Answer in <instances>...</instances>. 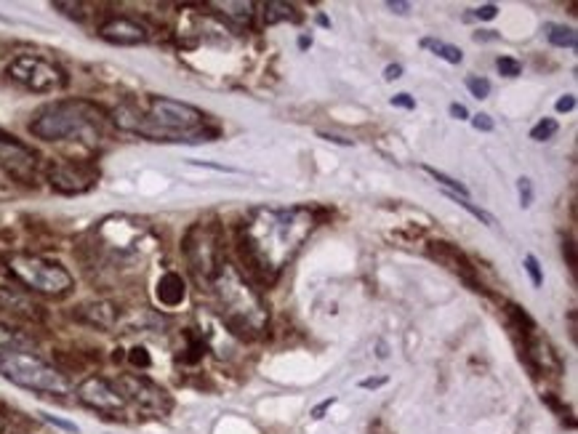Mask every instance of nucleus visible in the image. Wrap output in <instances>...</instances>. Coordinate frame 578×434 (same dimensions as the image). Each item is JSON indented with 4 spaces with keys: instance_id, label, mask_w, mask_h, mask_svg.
<instances>
[{
    "instance_id": "1",
    "label": "nucleus",
    "mask_w": 578,
    "mask_h": 434,
    "mask_svg": "<svg viewBox=\"0 0 578 434\" xmlns=\"http://www.w3.org/2000/svg\"><path fill=\"white\" fill-rule=\"evenodd\" d=\"M315 219L307 208H259L238 238L241 275L256 286H275L280 269L296 256L312 232Z\"/></svg>"
},
{
    "instance_id": "2",
    "label": "nucleus",
    "mask_w": 578,
    "mask_h": 434,
    "mask_svg": "<svg viewBox=\"0 0 578 434\" xmlns=\"http://www.w3.org/2000/svg\"><path fill=\"white\" fill-rule=\"evenodd\" d=\"M109 115L89 99L51 101L30 123V134L43 142H99Z\"/></svg>"
},
{
    "instance_id": "3",
    "label": "nucleus",
    "mask_w": 578,
    "mask_h": 434,
    "mask_svg": "<svg viewBox=\"0 0 578 434\" xmlns=\"http://www.w3.org/2000/svg\"><path fill=\"white\" fill-rule=\"evenodd\" d=\"M211 288L216 290L219 309L224 317V326L241 338H259L270 323L267 304L261 301L259 290L253 288L235 264H222Z\"/></svg>"
},
{
    "instance_id": "4",
    "label": "nucleus",
    "mask_w": 578,
    "mask_h": 434,
    "mask_svg": "<svg viewBox=\"0 0 578 434\" xmlns=\"http://www.w3.org/2000/svg\"><path fill=\"white\" fill-rule=\"evenodd\" d=\"M0 376L22 389L51 394V397H64L72 389L70 379L59 368L41 360L38 354L16 349V346L0 349Z\"/></svg>"
},
{
    "instance_id": "5",
    "label": "nucleus",
    "mask_w": 578,
    "mask_h": 434,
    "mask_svg": "<svg viewBox=\"0 0 578 434\" xmlns=\"http://www.w3.org/2000/svg\"><path fill=\"white\" fill-rule=\"evenodd\" d=\"M5 264H8V272L24 288L43 293V296H64L75 286L72 275L59 261H51V259H43V256L14 253V256H8Z\"/></svg>"
},
{
    "instance_id": "6",
    "label": "nucleus",
    "mask_w": 578,
    "mask_h": 434,
    "mask_svg": "<svg viewBox=\"0 0 578 434\" xmlns=\"http://www.w3.org/2000/svg\"><path fill=\"white\" fill-rule=\"evenodd\" d=\"M182 250H185V259L190 264V272L194 275V280L211 288L219 267L224 264L219 224L200 222V224L190 227L187 235H185V242H182Z\"/></svg>"
},
{
    "instance_id": "7",
    "label": "nucleus",
    "mask_w": 578,
    "mask_h": 434,
    "mask_svg": "<svg viewBox=\"0 0 578 434\" xmlns=\"http://www.w3.org/2000/svg\"><path fill=\"white\" fill-rule=\"evenodd\" d=\"M5 78L33 94H53L67 86V72L59 64L33 53H22L11 59L5 64Z\"/></svg>"
},
{
    "instance_id": "8",
    "label": "nucleus",
    "mask_w": 578,
    "mask_h": 434,
    "mask_svg": "<svg viewBox=\"0 0 578 434\" xmlns=\"http://www.w3.org/2000/svg\"><path fill=\"white\" fill-rule=\"evenodd\" d=\"M0 168L16 184L33 187L41 174V155L16 137L0 131Z\"/></svg>"
},
{
    "instance_id": "9",
    "label": "nucleus",
    "mask_w": 578,
    "mask_h": 434,
    "mask_svg": "<svg viewBox=\"0 0 578 434\" xmlns=\"http://www.w3.org/2000/svg\"><path fill=\"white\" fill-rule=\"evenodd\" d=\"M51 190L59 194L91 193L99 182V168L89 160H51L46 165Z\"/></svg>"
},
{
    "instance_id": "10",
    "label": "nucleus",
    "mask_w": 578,
    "mask_h": 434,
    "mask_svg": "<svg viewBox=\"0 0 578 434\" xmlns=\"http://www.w3.org/2000/svg\"><path fill=\"white\" fill-rule=\"evenodd\" d=\"M115 389L123 394V400H126V402L139 405V408L147 410V413H157V416H163V413H168V410H171V397H168L160 386L152 384L149 379H145V376L123 373V376H118Z\"/></svg>"
},
{
    "instance_id": "11",
    "label": "nucleus",
    "mask_w": 578,
    "mask_h": 434,
    "mask_svg": "<svg viewBox=\"0 0 578 434\" xmlns=\"http://www.w3.org/2000/svg\"><path fill=\"white\" fill-rule=\"evenodd\" d=\"M78 400L86 408L104 413V416H118V413L126 410L123 394L115 389V384H109L107 379H99V376H91V379H86L83 384L78 386Z\"/></svg>"
},
{
    "instance_id": "12",
    "label": "nucleus",
    "mask_w": 578,
    "mask_h": 434,
    "mask_svg": "<svg viewBox=\"0 0 578 434\" xmlns=\"http://www.w3.org/2000/svg\"><path fill=\"white\" fill-rule=\"evenodd\" d=\"M427 253L432 256L437 264H442V267H448L453 275H459L472 290L482 288L480 283H478V269H475V264L469 261V256H467L459 245L445 241H432L427 245Z\"/></svg>"
},
{
    "instance_id": "13",
    "label": "nucleus",
    "mask_w": 578,
    "mask_h": 434,
    "mask_svg": "<svg viewBox=\"0 0 578 434\" xmlns=\"http://www.w3.org/2000/svg\"><path fill=\"white\" fill-rule=\"evenodd\" d=\"M99 38L112 46H142L149 41V33L142 22L131 16H112L99 24Z\"/></svg>"
},
{
    "instance_id": "14",
    "label": "nucleus",
    "mask_w": 578,
    "mask_h": 434,
    "mask_svg": "<svg viewBox=\"0 0 578 434\" xmlns=\"http://www.w3.org/2000/svg\"><path fill=\"white\" fill-rule=\"evenodd\" d=\"M0 309L24 320H43V309L41 304H35L30 296H24L22 290L0 288Z\"/></svg>"
},
{
    "instance_id": "15",
    "label": "nucleus",
    "mask_w": 578,
    "mask_h": 434,
    "mask_svg": "<svg viewBox=\"0 0 578 434\" xmlns=\"http://www.w3.org/2000/svg\"><path fill=\"white\" fill-rule=\"evenodd\" d=\"M75 317H78L81 323L91 326V328L109 331V328H115V323H118V307H115V304H109V301L83 304V307H78Z\"/></svg>"
},
{
    "instance_id": "16",
    "label": "nucleus",
    "mask_w": 578,
    "mask_h": 434,
    "mask_svg": "<svg viewBox=\"0 0 578 434\" xmlns=\"http://www.w3.org/2000/svg\"><path fill=\"white\" fill-rule=\"evenodd\" d=\"M523 341H526V352H528L530 363H535L544 373H546V371H552V373H560V371H563V363H560V357L554 354V349H552V344H549L546 338H541L533 331V334L523 338Z\"/></svg>"
},
{
    "instance_id": "17",
    "label": "nucleus",
    "mask_w": 578,
    "mask_h": 434,
    "mask_svg": "<svg viewBox=\"0 0 578 434\" xmlns=\"http://www.w3.org/2000/svg\"><path fill=\"white\" fill-rule=\"evenodd\" d=\"M157 301L163 304V307H179L182 301H185V280H182V275H176V272H166L160 280H157Z\"/></svg>"
},
{
    "instance_id": "18",
    "label": "nucleus",
    "mask_w": 578,
    "mask_h": 434,
    "mask_svg": "<svg viewBox=\"0 0 578 434\" xmlns=\"http://www.w3.org/2000/svg\"><path fill=\"white\" fill-rule=\"evenodd\" d=\"M213 8H222V14H224L232 24H238V27H248L251 19H253V3H248V0H238V3H232V0H227V3H213Z\"/></svg>"
},
{
    "instance_id": "19",
    "label": "nucleus",
    "mask_w": 578,
    "mask_h": 434,
    "mask_svg": "<svg viewBox=\"0 0 578 434\" xmlns=\"http://www.w3.org/2000/svg\"><path fill=\"white\" fill-rule=\"evenodd\" d=\"M301 14L296 11V5L283 3V0H270L264 3V22L267 24H278V22H298Z\"/></svg>"
},
{
    "instance_id": "20",
    "label": "nucleus",
    "mask_w": 578,
    "mask_h": 434,
    "mask_svg": "<svg viewBox=\"0 0 578 434\" xmlns=\"http://www.w3.org/2000/svg\"><path fill=\"white\" fill-rule=\"evenodd\" d=\"M546 41L557 49H576V33L571 27H563V24H549L546 27Z\"/></svg>"
},
{
    "instance_id": "21",
    "label": "nucleus",
    "mask_w": 578,
    "mask_h": 434,
    "mask_svg": "<svg viewBox=\"0 0 578 434\" xmlns=\"http://www.w3.org/2000/svg\"><path fill=\"white\" fill-rule=\"evenodd\" d=\"M422 46H424V49H430L432 53H437L440 59H445L448 64H461V59H464L461 49H456V46H450V43H445V41L424 38V41H422Z\"/></svg>"
},
{
    "instance_id": "22",
    "label": "nucleus",
    "mask_w": 578,
    "mask_h": 434,
    "mask_svg": "<svg viewBox=\"0 0 578 434\" xmlns=\"http://www.w3.org/2000/svg\"><path fill=\"white\" fill-rule=\"evenodd\" d=\"M422 171H427L430 176H432L434 182L445 190V193H453V194H459V197H469V190L461 184V182H456L453 176H448V174H442V171H437V168H432V165H422Z\"/></svg>"
},
{
    "instance_id": "23",
    "label": "nucleus",
    "mask_w": 578,
    "mask_h": 434,
    "mask_svg": "<svg viewBox=\"0 0 578 434\" xmlns=\"http://www.w3.org/2000/svg\"><path fill=\"white\" fill-rule=\"evenodd\" d=\"M442 193H445V190H442ZM445 197H450L453 203H459V205H461L464 211H469V213H472L475 219H480L485 227H493V224H496V219H493V216H490L488 211H482V208H478V205H475V203H472L469 197H459V194H453V193H445Z\"/></svg>"
},
{
    "instance_id": "24",
    "label": "nucleus",
    "mask_w": 578,
    "mask_h": 434,
    "mask_svg": "<svg viewBox=\"0 0 578 434\" xmlns=\"http://www.w3.org/2000/svg\"><path fill=\"white\" fill-rule=\"evenodd\" d=\"M557 131H560L557 120H552V118H544L538 126H533V128H530V139H533V142H546V139H552Z\"/></svg>"
},
{
    "instance_id": "25",
    "label": "nucleus",
    "mask_w": 578,
    "mask_h": 434,
    "mask_svg": "<svg viewBox=\"0 0 578 434\" xmlns=\"http://www.w3.org/2000/svg\"><path fill=\"white\" fill-rule=\"evenodd\" d=\"M53 8H59L62 14H67V16H72V19H78V22H83V19L89 16V11H83V8H89L86 3H62V0H56Z\"/></svg>"
},
{
    "instance_id": "26",
    "label": "nucleus",
    "mask_w": 578,
    "mask_h": 434,
    "mask_svg": "<svg viewBox=\"0 0 578 434\" xmlns=\"http://www.w3.org/2000/svg\"><path fill=\"white\" fill-rule=\"evenodd\" d=\"M496 67H498V72H501L504 78H517V75L523 72V64H520L517 59H512V56H501V59L496 61Z\"/></svg>"
},
{
    "instance_id": "27",
    "label": "nucleus",
    "mask_w": 578,
    "mask_h": 434,
    "mask_svg": "<svg viewBox=\"0 0 578 434\" xmlns=\"http://www.w3.org/2000/svg\"><path fill=\"white\" fill-rule=\"evenodd\" d=\"M467 89L475 99H488L490 97V83L485 78H478V75H469L467 78Z\"/></svg>"
},
{
    "instance_id": "28",
    "label": "nucleus",
    "mask_w": 578,
    "mask_h": 434,
    "mask_svg": "<svg viewBox=\"0 0 578 434\" xmlns=\"http://www.w3.org/2000/svg\"><path fill=\"white\" fill-rule=\"evenodd\" d=\"M526 269H528L530 283H533L535 288H541V286H544V275H541V267H538V259H535V256H526Z\"/></svg>"
},
{
    "instance_id": "29",
    "label": "nucleus",
    "mask_w": 578,
    "mask_h": 434,
    "mask_svg": "<svg viewBox=\"0 0 578 434\" xmlns=\"http://www.w3.org/2000/svg\"><path fill=\"white\" fill-rule=\"evenodd\" d=\"M517 194H520V205L530 208V203H533V182H530L528 176H523L517 182Z\"/></svg>"
},
{
    "instance_id": "30",
    "label": "nucleus",
    "mask_w": 578,
    "mask_h": 434,
    "mask_svg": "<svg viewBox=\"0 0 578 434\" xmlns=\"http://www.w3.org/2000/svg\"><path fill=\"white\" fill-rule=\"evenodd\" d=\"M496 14H498V5H496V3H485V5H480V8L475 11V16H478V19H482V22H490V19H496Z\"/></svg>"
},
{
    "instance_id": "31",
    "label": "nucleus",
    "mask_w": 578,
    "mask_h": 434,
    "mask_svg": "<svg viewBox=\"0 0 578 434\" xmlns=\"http://www.w3.org/2000/svg\"><path fill=\"white\" fill-rule=\"evenodd\" d=\"M472 126H475L478 131H485V134L496 128V123H493L490 115H475V118H472Z\"/></svg>"
},
{
    "instance_id": "32",
    "label": "nucleus",
    "mask_w": 578,
    "mask_h": 434,
    "mask_svg": "<svg viewBox=\"0 0 578 434\" xmlns=\"http://www.w3.org/2000/svg\"><path fill=\"white\" fill-rule=\"evenodd\" d=\"M128 360H131L134 365H139V368H147V365H149V354H147V349H142V346L131 349Z\"/></svg>"
},
{
    "instance_id": "33",
    "label": "nucleus",
    "mask_w": 578,
    "mask_h": 434,
    "mask_svg": "<svg viewBox=\"0 0 578 434\" xmlns=\"http://www.w3.org/2000/svg\"><path fill=\"white\" fill-rule=\"evenodd\" d=\"M392 107L413 109V107H416V99L411 97V94H397V97H392Z\"/></svg>"
},
{
    "instance_id": "34",
    "label": "nucleus",
    "mask_w": 578,
    "mask_h": 434,
    "mask_svg": "<svg viewBox=\"0 0 578 434\" xmlns=\"http://www.w3.org/2000/svg\"><path fill=\"white\" fill-rule=\"evenodd\" d=\"M557 112H571V109H576V97H571V94H565L563 99H557Z\"/></svg>"
},
{
    "instance_id": "35",
    "label": "nucleus",
    "mask_w": 578,
    "mask_h": 434,
    "mask_svg": "<svg viewBox=\"0 0 578 434\" xmlns=\"http://www.w3.org/2000/svg\"><path fill=\"white\" fill-rule=\"evenodd\" d=\"M14 338H16V334H14L8 326H0V349L11 346V344H14Z\"/></svg>"
},
{
    "instance_id": "36",
    "label": "nucleus",
    "mask_w": 578,
    "mask_h": 434,
    "mask_svg": "<svg viewBox=\"0 0 578 434\" xmlns=\"http://www.w3.org/2000/svg\"><path fill=\"white\" fill-rule=\"evenodd\" d=\"M389 379L386 376H374V379H363L360 382V389H379V386H384Z\"/></svg>"
},
{
    "instance_id": "37",
    "label": "nucleus",
    "mask_w": 578,
    "mask_h": 434,
    "mask_svg": "<svg viewBox=\"0 0 578 434\" xmlns=\"http://www.w3.org/2000/svg\"><path fill=\"white\" fill-rule=\"evenodd\" d=\"M386 8H389V11H394V14H408V11H411V3H403V0H389V3H386Z\"/></svg>"
},
{
    "instance_id": "38",
    "label": "nucleus",
    "mask_w": 578,
    "mask_h": 434,
    "mask_svg": "<svg viewBox=\"0 0 578 434\" xmlns=\"http://www.w3.org/2000/svg\"><path fill=\"white\" fill-rule=\"evenodd\" d=\"M450 118H456V120H467V118H469V112H467V107H464V104H450Z\"/></svg>"
},
{
    "instance_id": "39",
    "label": "nucleus",
    "mask_w": 578,
    "mask_h": 434,
    "mask_svg": "<svg viewBox=\"0 0 578 434\" xmlns=\"http://www.w3.org/2000/svg\"><path fill=\"white\" fill-rule=\"evenodd\" d=\"M334 402H336V397H328V400H323V402H320V405L312 410V416H315V419H323V413H326V410H328Z\"/></svg>"
},
{
    "instance_id": "40",
    "label": "nucleus",
    "mask_w": 578,
    "mask_h": 434,
    "mask_svg": "<svg viewBox=\"0 0 578 434\" xmlns=\"http://www.w3.org/2000/svg\"><path fill=\"white\" fill-rule=\"evenodd\" d=\"M563 253H568V267L576 269V248H573V242H565V245H563Z\"/></svg>"
},
{
    "instance_id": "41",
    "label": "nucleus",
    "mask_w": 578,
    "mask_h": 434,
    "mask_svg": "<svg viewBox=\"0 0 578 434\" xmlns=\"http://www.w3.org/2000/svg\"><path fill=\"white\" fill-rule=\"evenodd\" d=\"M403 75V67L400 64H389L384 70V80H397Z\"/></svg>"
},
{
    "instance_id": "42",
    "label": "nucleus",
    "mask_w": 578,
    "mask_h": 434,
    "mask_svg": "<svg viewBox=\"0 0 578 434\" xmlns=\"http://www.w3.org/2000/svg\"><path fill=\"white\" fill-rule=\"evenodd\" d=\"M43 419L51 421V424H56V427H62V429H67V432H78V427L70 424V421H62V419H53V416H43Z\"/></svg>"
},
{
    "instance_id": "43",
    "label": "nucleus",
    "mask_w": 578,
    "mask_h": 434,
    "mask_svg": "<svg viewBox=\"0 0 578 434\" xmlns=\"http://www.w3.org/2000/svg\"><path fill=\"white\" fill-rule=\"evenodd\" d=\"M475 41H498V35L490 33V30H485V33H475Z\"/></svg>"
},
{
    "instance_id": "44",
    "label": "nucleus",
    "mask_w": 578,
    "mask_h": 434,
    "mask_svg": "<svg viewBox=\"0 0 578 434\" xmlns=\"http://www.w3.org/2000/svg\"><path fill=\"white\" fill-rule=\"evenodd\" d=\"M309 46H312V38H309V35H301V38H298V49L307 51Z\"/></svg>"
},
{
    "instance_id": "45",
    "label": "nucleus",
    "mask_w": 578,
    "mask_h": 434,
    "mask_svg": "<svg viewBox=\"0 0 578 434\" xmlns=\"http://www.w3.org/2000/svg\"><path fill=\"white\" fill-rule=\"evenodd\" d=\"M568 320H571V336H573V341H576V312H571V315H568Z\"/></svg>"
},
{
    "instance_id": "46",
    "label": "nucleus",
    "mask_w": 578,
    "mask_h": 434,
    "mask_svg": "<svg viewBox=\"0 0 578 434\" xmlns=\"http://www.w3.org/2000/svg\"><path fill=\"white\" fill-rule=\"evenodd\" d=\"M3 429H5V424H3V416H0V434H3Z\"/></svg>"
}]
</instances>
